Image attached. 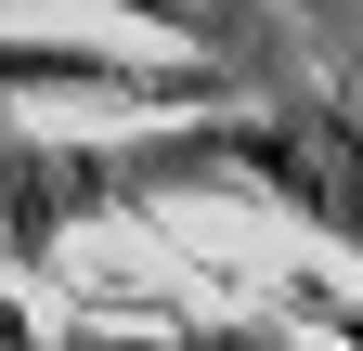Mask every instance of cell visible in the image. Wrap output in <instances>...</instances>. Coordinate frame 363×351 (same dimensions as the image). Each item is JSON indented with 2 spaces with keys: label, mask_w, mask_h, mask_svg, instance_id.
I'll return each instance as SVG.
<instances>
[{
  "label": "cell",
  "mask_w": 363,
  "mask_h": 351,
  "mask_svg": "<svg viewBox=\"0 0 363 351\" xmlns=\"http://www.w3.org/2000/svg\"><path fill=\"white\" fill-rule=\"evenodd\" d=\"M208 169H247L259 195H286L298 222H325L337 247H363V130L337 104H298V117H259V130H220L195 144Z\"/></svg>",
  "instance_id": "6da1fadb"
},
{
  "label": "cell",
  "mask_w": 363,
  "mask_h": 351,
  "mask_svg": "<svg viewBox=\"0 0 363 351\" xmlns=\"http://www.w3.org/2000/svg\"><path fill=\"white\" fill-rule=\"evenodd\" d=\"M0 351H39V338H26V313H13V299H0Z\"/></svg>",
  "instance_id": "7a4b0ae2"
},
{
  "label": "cell",
  "mask_w": 363,
  "mask_h": 351,
  "mask_svg": "<svg viewBox=\"0 0 363 351\" xmlns=\"http://www.w3.org/2000/svg\"><path fill=\"white\" fill-rule=\"evenodd\" d=\"M130 14H156V26H182V0H130Z\"/></svg>",
  "instance_id": "3957f363"
}]
</instances>
